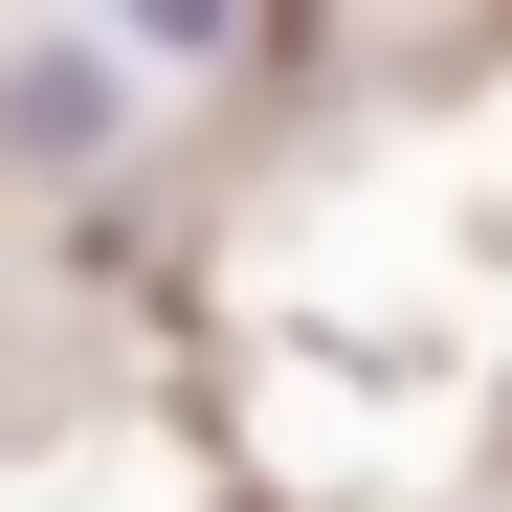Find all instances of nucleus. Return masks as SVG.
<instances>
[{
    "mask_svg": "<svg viewBox=\"0 0 512 512\" xmlns=\"http://www.w3.org/2000/svg\"><path fill=\"white\" fill-rule=\"evenodd\" d=\"M112 134V45H23V156H90Z\"/></svg>",
    "mask_w": 512,
    "mask_h": 512,
    "instance_id": "f257e3e1",
    "label": "nucleus"
}]
</instances>
